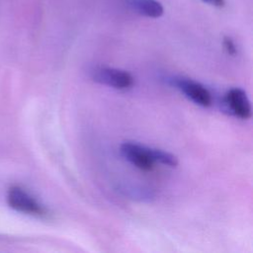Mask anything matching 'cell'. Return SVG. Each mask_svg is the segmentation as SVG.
Instances as JSON below:
<instances>
[{
	"instance_id": "7a4b0ae2",
	"label": "cell",
	"mask_w": 253,
	"mask_h": 253,
	"mask_svg": "<svg viewBox=\"0 0 253 253\" xmlns=\"http://www.w3.org/2000/svg\"><path fill=\"white\" fill-rule=\"evenodd\" d=\"M91 76L94 81L119 90L128 89L133 85L132 75L127 71L117 68L95 67L91 72Z\"/></svg>"
},
{
	"instance_id": "3957f363",
	"label": "cell",
	"mask_w": 253,
	"mask_h": 253,
	"mask_svg": "<svg viewBox=\"0 0 253 253\" xmlns=\"http://www.w3.org/2000/svg\"><path fill=\"white\" fill-rule=\"evenodd\" d=\"M121 153L127 161L142 171H150L154 167L152 148L137 143L125 142L121 145Z\"/></svg>"
},
{
	"instance_id": "5b68a950",
	"label": "cell",
	"mask_w": 253,
	"mask_h": 253,
	"mask_svg": "<svg viewBox=\"0 0 253 253\" xmlns=\"http://www.w3.org/2000/svg\"><path fill=\"white\" fill-rule=\"evenodd\" d=\"M224 104L230 114L235 117L246 120L252 116L250 101L242 89L233 88L229 90L225 94Z\"/></svg>"
},
{
	"instance_id": "277c9868",
	"label": "cell",
	"mask_w": 253,
	"mask_h": 253,
	"mask_svg": "<svg viewBox=\"0 0 253 253\" xmlns=\"http://www.w3.org/2000/svg\"><path fill=\"white\" fill-rule=\"evenodd\" d=\"M173 83L181 92L185 94L187 98H189L195 104L202 107H209L211 105V95L210 91L202 84L185 78L174 79Z\"/></svg>"
},
{
	"instance_id": "6da1fadb",
	"label": "cell",
	"mask_w": 253,
	"mask_h": 253,
	"mask_svg": "<svg viewBox=\"0 0 253 253\" xmlns=\"http://www.w3.org/2000/svg\"><path fill=\"white\" fill-rule=\"evenodd\" d=\"M7 201L9 206L17 211L40 217L47 215L46 209L18 186H13L9 189Z\"/></svg>"
},
{
	"instance_id": "8992f818",
	"label": "cell",
	"mask_w": 253,
	"mask_h": 253,
	"mask_svg": "<svg viewBox=\"0 0 253 253\" xmlns=\"http://www.w3.org/2000/svg\"><path fill=\"white\" fill-rule=\"evenodd\" d=\"M126 3L138 14L149 18H159L164 12L161 3L156 0H126Z\"/></svg>"
},
{
	"instance_id": "9c48e42d",
	"label": "cell",
	"mask_w": 253,
	"mask_h": 253,
	"mask_svg": "<svg viewBox=\"0 0 253 253\" xmlns=\"http://www.w3.org/2000/svg\"><path fill=\"white\" fill-rule=\"evenodd\" d=\"M204 2L208 3V4H211L212 6H215V7H218V8H221L224 6L225 4V1L224 0H203Z\"/></svg>"
},
{
	"instance_id": "52a82bcc",
	"label": "cell",
	"mask_w": 253,
	"mask_h": 253,
	"mask_svg": "<svg viewBox=\"0 0 253 253\" xmlns=\"http://www.w3.org/2000/svg\"><path fill=\"white\" fill-rule=\"evenodd\" d=\"M152 157L156 162H159L161 164L170 166V167H175L178 164V158L167 151L161 150V149H153L152 148Z\"/></svg>"
},
{
	"instance_id": "ba28073f",
	"label": "cell",
	"mask_w": 253,
	"mask_h": 253,
	"mask_svg": "<svg viewBox=\"0 0 253 253\" xmlns=\"http://www.w3.org/2000/svg\"><path fill=\"white\" fill-rule=\"evenodd\" d=\"M223 46L228 54H230V55L236 54V46L231 38H229V37L223 38Z\"/></svg>"
}]
</instances>
